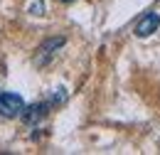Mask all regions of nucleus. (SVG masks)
Returning <instances> with one entry per match:
<instances>
[{
  "label": "nucleus",
  "instance_id": "1",
  "mask_svg": "<svg viewBox=\"0 0 160 155\" xmlns=\"http://www.w3.org/2000/svg\"><path fill=\"white\" fill-rule=\"evenodd\" d=\"M25 108V101L15 91H2L0 94V116L2 118H18Z\"/></svg>",
  "mask_w": 160,
  "mask_h": 155
},
{
  "label": "nucleus",
  "instance_id": "2",
  "mask_svg": "<svg viewBox=\"0 0 160 155\" xmlns=\"http://www.w3.org/2000/svg\"><path fill=\"white\" fill-rule=\"evenodd\" d=\"M49 108H52V103L49 101H40V103H30V106H25L22 108V121H25V126H37L42 118H47L49 113Z\"/></svg>",
  "mask_w": 160,
  "mask_h": 155
},
{
  "label": "nucleus",
  "instance_id": "3",
  "mask_svg": "<svg viewBox=\"0 0 160 155\" xmlns=\"http://www.w3.org/2000/svg\"><path fill=\"white\" fill-rule=\"evenodd\" d=\"M64 42H67L64 37H52V39H47V42L42 44L40 49H37V54H35V64H37V67H44V64H47V62L52 59L54 49L64 47Z\"/></svg>",
  "mask_w": 160,
  "mask_h": 155
},
{
  "label": "nucleus",
  "instance_id": "4",
  "mask_svg": "<svg viewBox=\"0 0 160 155\" xmlns=\"http://www.w3.org/2000/svg\"><path fill=\"white\" fill-rule=\"evenodd\" d=\"M160 27V15L158 12H145L136 25V37H150Z\"/></svg>",
  "mask_w": 160,
  "mask_h": 155
},
{
  "label": "nucleus",
  "instance_id": "5",
  "mask_svg": "<svg viewBox=\"0 0 160 155\" xmlns=\"http://www.w3.org/2000/svg\"><path fill=\"white\" fill-rule=\"evenodd\" d=\"M30 12H32V15H44V2H42V0H35V2L30 5Z\"/></svg>",
  "mask_w": 160,
  "mask_h": 155
},
{
  "label": "nucleus",
  "instance_id": "6",
  "mask_svg": "<svg viewBox=\"0 0 160 155\" xmlns=\"http://www.w3.org/2000/svg\"><path fill=\"white\" fill-rule=\"evenodd\" d=\"M59 2H74V0H59Z\"/></svg>",
  "mask_w": 160,
  "mask_h": 155
}]
</instances>
